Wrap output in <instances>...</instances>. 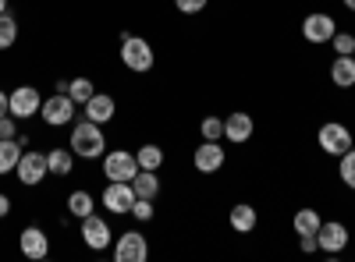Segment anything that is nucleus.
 Here are the masks:
<instances>
[{"mask_svg": "<svg viewBox=\"0 0 355 262\" xmlns=\"http://www.w3.org/2000/svg\"><path fill=\"white\" fill-rule=\"evenodd\" d=\"M71 153L75 156H82V160H100L103 153H107V135H103V128L96 124V121H78V124H71Z\"/></svg>", "mask_w": 355, "mask_h": 262, "instance_id": "obj_1", "label": "nucleus"}, {"mask_svg": "<svg viewBox=\"0 0 355 262\" xmlns=\"http://www.w3.org/2000/svg\"><path fill=\"white\" fill-rule=\"evenodd\" d=\"M121 64L135 75H146V71H153L157 64V53L150 46V39H142V36H132V32H121Z\"/></svg>", "mask_w": 355, "mask_h": 262, "instance_id": "obj_2", "label": "nucleus"}, {"mask_svg": "<svg viewBox=\"0 0 355 262\" xmlns=\"http://www.w3.org/2000/svg\"><path fill=\"white\" fill-rule=\"evenodd\" d=\"M75 100L68 93H57V96H46L43 106H40V118L46 128H64V124H75Z\"/></svg>", "mask_w": 355, "mask_h": 262, "instance_id": "obj_3", "label": "nucleus"}, {"mask_svg": "<svg viewBox=\"0 0 355 262\" xmlns=\"http://www.w3.org/2000/svg\"><path fill=\"white\" fill-rule=\"evenodd\" d=\"M40 106H43V100H40V89H36V85H18V89L8 93V113H11L15 121L36 118Z\"/></svg>", "mask_w": 355, "mask_h": 262, "instance_id": "obj_4", "label": "nucleus"}, {"mask_svg": "<svg viewBox=\"0 0 355 262\" xmlns=\"http://www.w3.org/2000/svg\"><path fill=\"white\" fill-rule=\"evenodd\" d=\"M103 209H110L114 216H132V206H135V188L132 181H110L100 195Z\"/></svg>", "mask_w": 355, "mask_h": 262, "instance_id": "obj_5", "label": "nucleus"}, {"mask_svg": "<svg viewBox=\"0 0 355 262\" xmlns=\"http://www.w3.org/2000/svg\"><path fill=\"white\" fill-rule=\"evenodd\" d=\"M316 142H320V149L327 153V156H341V153L352 149V131L341 121H327V124H320Z\"/></svg>", "mask_w": 355, "mask_h": 262, "instance_id": "obj_6", "label": "nucleus"}, {"mask_svg": "<svg viewBox=\"0 0 355 262\" xmlns=\"http://www.w3.org/2000/svg\"><path fill=\"white\" fill-rule=\"evenodd\" d=\"M15 174H18V181H21L25 188L43 185V181H46V174H50V167H46V153L25 149L21 160H18V167H15Z\"/></svg>", "mask_w": 355, "mask_h": 262, "instance_id": "obj_7", "label": "nucleus"}, {"mask_svg": "<svg viewBox=\"0 0 355 262\" xmlns=\"http://www.w3.org/2000/svg\"><path fill=\"white\" fill-rule=\"evenodd\" d=\"M78 223H82V241H85V248L103 252V248L114 245V230H110V223H107L100 213H89V216H82Z\"/></svg>", "mask_w": 355, "mask_h": 262, "instance_id": "obj_8", "label": "nucleus"}, {"mask_svg": "<svg viewBox=\"0 0 355 262\" xmlns=\"http://www.w3.org/2000/svg\"><path fill=\"white\" fill-rule=\"evenodd\" d=\"M135 174H139L135 153H128V149L103 153V178H107V181H132Z\"/></svg>", "mask_w": 355, "mask_h": 262, "instance_id": "obj_9", "label": "nucleus"}, {"mask_svg": "<svg viewBox=\"0 0 355 262\" xmlns=\"http://www.w3.org/2000/svg\"><path fill=\"white\" fill-rule=\"evenodd\" d=\"M334 32H338V21H334L331 15H323V11H313V15H306V21H302V39L313 43V46L331 43Z\"/></svg>", "mask_w": 355, "mask_h": 262, "instance_id": "obj_10", "label": "nucleus"}, {"mask_svg": "<svg viewBox=\"0 0 355 262\" xmlns=\"http://www.w3.org/2000/svg\"><path fill=\"white\" fill-rule=\"evenodd\" d=\"M114 259L117 262H146L150 259V241H146L139 230H125V234L114 241Z\"/></svg>", "mask_w": 355, "mask_h": 262, "instance_id": "obj_11", "label": "nucleus"}, {"mask_svg": "<svg viewBox=\"0 0 355 262\" xmlns=\"http://www.w3.org/2000/svg\"><path fill=\"white\" fill-rule=\"evenodd\" d=\"M316 241H320V252L338 255V252L348 248V227L341 220H323L320 230H316Z\"/></svg>", "mask_w": 355, "mask_h": 262, "instance_id": "obj_12", "label": "nucleus"}, {"mask_svg": "<svg viewBox=\"0 0 355 262\" xmlns=\"http://www.w3.org/2000/svg\"><path fill=\"white\" fill-rule=\"evenodd\" d=\"M224 160H227L224 145H220V142H210V138H202V145L192 153V167H196L199 174H217V170L224 167Z\"/></svg>", "mask_w": 355, "mask_h": 262, "instance_id": "obj_13", "label": "nucleus"}, {"mask_svg": "<svg viewBox=\"0 0 355 262\" xmlns=\"http://www.w3.org/2000/svg\"><path fill=\"white\" fill-rule=\"evenodd\" d=\"M18 248H21L25 259H33V262L46 259V255H50V238H46V230H43V227H25L21 234H18Z\"/></svg>", "mask_w": 355, "mask_h": 262, "instance_id": "obj_14", "label": "nucleus"}, {"mask_svg": "<svg viewBox=\"0 0 355 262\" xmlns=\"http://www.w3.org/2000/svg\"><path fill=\"white\" fill-rule=\"evenodd\" d=\"M252 131H256V124H252V118H249L245 110H234L231 118H224V138H227V142H234V145L249 142V138H252Z\"/></svg>", "mask_w": 355, "mask_h": 262, "instance_id": "obj_15", "label": "nucleus"}, {"mask_svg": "<svg viewBox=\"0 0 355 262\" xmlns=\"http://www.w3.org/2000/svg\"><path fill=\"white\" fill-rule=\"evenodd\" d=\"M331 82L338 89H355V57L352 53H338L331 64Z\"/></svg>", "mask_w": 355, "mask_h": 262, "instance_id": "obj_16", "label": "nucleus"}, {"mask_svg": "<svg viewBox=\"0 0 355 262\" xmlns=\"http://www.w3.org/2000/svg\"><path fill=\"white\" fill-rule=\"evenodd\" d=\"M114 113H117V103H114V96H107V93H96L93 100L85 103V118L96 121V124L114 121Z\"/></svg>", "mask_w": 355, "mask_h": 262, "instance_id": "obj_17", "label": "nucleus"}, {"mask_svg": "<svg viewBox=\"0 0 355 262\" xmlns=\"http://www.w3.org/2000/svg\"><path fill=\"white\" fill-rule=\"evenodd\" d=\"M46 167H50L53 178H68V174L75 170V153H71V145H68V149H61V145H57V149H50V153H46Z\"/></svg>", "mask_w": 355, "mask_h": 262, "instance_id": "obj_18", "label": "nucleus"}, {"mask_svg": "<svg viewBox=\"0 0 355 262\" xmlns=\"http://www.w3.org/2000/svg\"><path fill=\"white\" fill-rule=\"evenodd\" d=\"M132 188H135V198H157L160 195V174L157 170H139L132 178Z\"/></svg>", "mask_w": 355, "mask_h": 262, "instance_id": "obj_19", "label": "nucleus"}, {"mask_svg": "<svg viewBox=\"0 0 355 262\" xmlns=\"http://www.w3.org/2000/svg\"><path fill=\"white\" fill-rule=\"evenodd\" d=\"M21 153H25V149H21L18 138H0V178H4V174H15Z\"/></svg>", "mask_w": 355, "mask_h": 262, "instance_id": "obj_20", "label": "nucleus"}, {"mask_svg": "<svg viewBox=\"0 0 355 262\" xmlns=\"http://www.w3.org/2000/svg\"><path fill=\"white\" fill-rule=\"evenodd\" d=\"M256 209L249 206V202H239V206H234L231 209V216H227V223L234 227V230H239V234H249V230H256Z\"/></svg>", "mask_w": 355, "mask_h": 262, "instance_id": "obj_21", "label": "nucleus"}, {"mask_svg": "<svg viewBox=\"0 0 355 262\" xmlns=\"http://www.w3.org/2000/svg\"><path fill=\"white\" fill-rule=\"evenodd\" d=\"M320 223H323V220H320V213H316V209H299V213L291 216V227H295V234H299V238L316 234Z\"/></svg>", "mask_w": 355, "mask_h": 262, "instance_id": "obj_22", "label": "nucleus"}, {"mask_svg": "<svg viewBox=\"0 0 355 262\" xmlns=\"http://www.w3.org/2000/svg\"><path fill=\"white\" fill-rule=\"evenodd\" d=\"M135 160H139V170H160L164 167V149L153 142H146L142 149H135Z\"/></svg>", "mask_w": 355, "mask_h": 262, "instance_id": "obj_23", "label": "nucleus"}, {"mask_svg": "<svg viewBox=\"0 0 355 262\" xmlns=\"http://www.w3.org/2000/svg\"><path fill=\"white\" fill-rule=\"evenodd\" d=\"M68 213H71L75 220H82V216H89V213H96V209H93V195H89L85 188H75V191L68 195Z\"/></svg>", "mask_w": 355, "mask_h": 262, "instance_id": "obj_24", "label": "nucleus"}, {"mask_svg": "<svg viewBox=\"0 0 355 262\" xmlns=\"http://www.w3.org/2000/svg\"><path fill=\"white\" fill-rule=\"evenodd\" d=\"M68 96H71L78 106H85L89 100L96 96V85H93V78H71V82H68Z\"/></svg>", "mask_w": 355, "mask_h": 262, "instance_id": "obj_25", "label": "nucleus"}, {"mask_svg": "<svg viewBox=\"0 0 355 262\" xmlns=\"http://www.w3.org/2000/svg\"><path fill=\"white\" fill-rule=\"evenodd\" d=\"M15 43H18V21L11 11H4L0 15V50H11Z\"/></svg>", "mask_w": 355, "mask_h": 262, "instance_id": "obj_26", "label": "nucleus"}, {"mask_svg": "<svg viewBox=\"0 0 355 262\" xmlns=\"http://www.w3.org/2000/svg\"><path fill=\"white\" fill-rule=\"evenodd\" d=\"M338 178L355 191V145H352L348 153H341V156H338Z\"/></svg>", "mask_w": 355, "mask_h": 262, "instance_id": "obj_27", "label": "nucleus"}, {"mask_svg": "<svg viewBox=\"0 0 355 262\" xmlns=\"http://www.w3.org/2000/svg\"><path fill=\"white\" fill-rule=\"evenodd\" d=\"M199 135L210 138V142H220V138H224V121L214 118V113H206V118L199 121Z\"/></svg>", "mask_w": 355, "mask_h": 262, "instance_id": "obj_28", "label": "nucleus"}, {"mask_svg": "<svg viewBox=\"0 0 355 262\" xmlns=\"http://www.w3.org/2000/svg\"><path fill=\"white\" fill-rule=\"evenodd\" d=\"M132 216H135L139 223H150V220H153V198H135Z\"/></svg>", "mask_w": 355, "mask_h": 262, "instance_id": "obj_29", "label": "nucleus"}, {"mask_svg": "<svg viewBox=\"0 0 355 262\" xmlns=\"http://www.w3.org/2000/svg\"><path fill=\"white\" fill-rule=\"evenodd\" d=\"M331 46H334V53H355V36L352 32H334Z\"/></svg>", "mask_w": 355, "mask_h": 262, "instance_id": "obj_30", "label": "nucleus"}, {"mask_svg": "<svg viewBox=\"0 0 355 262\" xmlns=\"http://www.w3.org/2000/svg\"><path fill=\"white\" fill-rule=\"evenodd\" d=\"M174 8L182 15H199V11H206V0H174Z\"/></svg>", "mask_w": 355, "mask_h": 262, "instance_id": "obj_31", "label": "nucleus"}, {"mask_svg": "<svg viewBox=\"0 0 355 262\" xmlns=\"http://www.w3.org/2000/svg\"><path fill=\"white\" fill-rule=\"evenodd\" d=\"M0 138H18V121L11 118V113L0 118Z\"/></svg>", "mask_w": 355, "mask_h": 262, "instance_id": "obj_32", "label": "nucleus"}, {"mask_svg": "<svg viewBox=\"0 0 355 262\" xmlns=\"http://www.w3.org/2000/svg\"><path fill=\"white\" fill-rule=\"evenodd\" d=\"M11 209H15L11 195H4V191H0V220H8V216H11Z\"/></svg>", "mask_w": 355, "mask_h": 262, "instance_id": "obj_33", "label": "nucleus"}, {"mask_svg": "<svg viewBox=\"0 0 355 262\" xmlns=\"http://www.w3.org/2000/svg\"><path fill=\"white\" fill-rule=\"evenodd\" d=\"M299 248H302V252H320V241H316V234H306V238H299Z\"/></svg>", "mask_w": 355, "mask_h": 262, "instance_id": "obj_34", "label": "nucleus"}, {"mask_svg": "<svg viewBox=\"0 0 355 262\" xmlns=\"http://www.w3.org/2000/svg\"><path fill=\"white\" fill-rule=\"evenodd\" d=\"M4 113H8V93L0 89V118H4Z\"/></svg>", "mask_w": 355, "mask_h": 262, "instance_id": "obj_35", "label": "nucleus"}, {"mask_svg": "<svg viewBox=\"0 0 355 262\" xmlns=\"http://www.w3.org/2000/svg\"><path fill=\"white\" fill-rule=\"evenodd\" d=\"M341 4H345L348 11H355V0H341Z\"/></svg>", "mask_w": 355, "mask_h": 262, "instance_id": "obj_36", "label": "nucleus"}, {"mask_svg": "<svg viewBox=\"0 0 355 262\" xmlns=\"http://www.w3.org/2000/svg\"><path fill=\"white\" fill-rule=\"evenodd\" d=\"M8 11V0H0V15H4Z\"/></svg>", "mask_w": 355, "mask_h": 262, "instance_id": "obj_37", "label": "nucleus"}, {"mask_svg": "<svg viewBox=\"0 0 355 262\" xmlns=\"http://www.w3.org/2000/svg\"><path fill=\"white\" fill-rule=\"evenodd\" d=\"M352 57H355V53H352Z\"/></svg>", "mask_w": 355, "mask_h": 262, "instance_id": "obj_38", "label": "nucleus"}]
</instances>
